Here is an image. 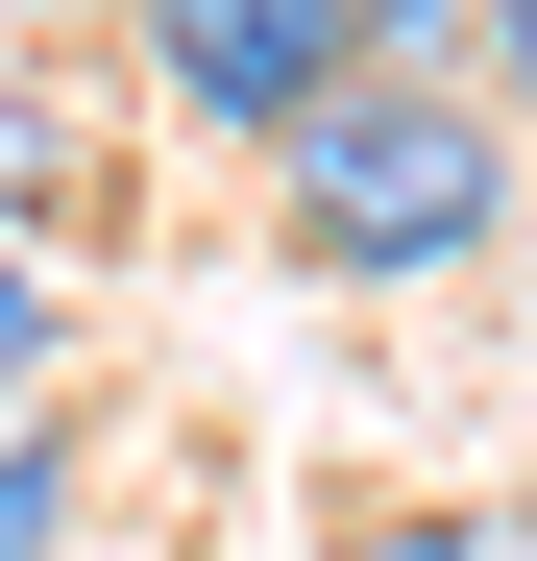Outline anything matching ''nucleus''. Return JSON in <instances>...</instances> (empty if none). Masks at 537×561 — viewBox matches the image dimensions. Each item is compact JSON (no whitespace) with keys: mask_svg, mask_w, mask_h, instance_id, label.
<instances>
[{"mask_svg":"<svg viewBox=\"0 0 537 561\" xmlns=\"http://www.w3.org/2000/svg\"><path fill=\"white\" fill-rule=\"evenodd\" d=\"M513 220V123L465 73H342V99L268 147V244L342 268V294H415V268H465Z\"/></svg>","mask_w":537,"mask_h":561,"instance_id":"obj_1","label":"nucleus"},{"mask_svg":"<svg viewBox=\"0 0 537 561\" xmlns=\"http://www.w3.org/2000/svg\"><path fill=\"white\" fill-rule=\"evenodd\" d=\"M123 73L220 147H294L342 73H367V0H123Z\"/></svg>","mask_w":537,"mask_h":561,"instance_id":"obj_2","label":"nucleus"},{"mask_svg":"<svg viewBox=\"0 0 537 561\" xmlns=\"http://www.w3.org/2000/svg\"><path fill=\"white\" fill-rule=\"evenodd\" d=\"M25 220H123V147L73 99H0V244H25Z\"/></svg>","mask_w":537,"mask_h":561,"instance_id":"obj_3","label":"nucleus"},{"mask_svg":"<svg viewBox=\"0 0 537 561\" xmlns=\"http://www.w3.org/2000/svg\"><path fill=\"white\" fill-rule=\"evenodd\" d=\"M0 561H73V415H0Z\"/></svg>","mask_w":537,"mask_h":561,"instance_id":"obj_4","label":"nucleus"},{"mask_svg":"<svg viewBox=\"0 0 537 561\" xmlns=\"http://www.w3.org/2000/svg\"><path fill=\"white\" fill-rule=\"evenodd\" d=\"M49 366H73V294H49V244H0V415H49Z\"/></svg>","mask_w":537,"mask_h":561,"instance_id":"obj_5","label":"nucleus"},{"mask_svg":"<svg viewBox=\"0 0 537 561\" xmlns=\"http://www.w3.org/2000/svg\"><path fill=\"white\" fill-rule=\"evenodd\" d=\"M465 25H489V73H465V99H489V123H537V0H465Z\"/></svg>","mask_w":537,"mask_h":561,"instance_id":"obj_6","label":"nucleus"},{"mask_svg":"<svg viewBox=\"0 0 537 561\" xmlns=\"http://www.w3.org/2000/svg\"><path fill=\"white\" fill-rule=\"evenodd\" d=\"M342 561H513V537H489V513H367Z\"/></svg>","mask_w":537,"mask_h":561,"instance_id":"obj_7","label":"nucleus"},{"mask_svg":"<svg viewBox=\"0 0 537 561\" xmlns=\"http://www.w3.org/2000/svg\"><path fill=\"white\" fill-rule=\"evenodd\" d=\"M465 49V0H367V73H439Z\"/></svg>","mask_w":537,"mask_h":561,"instance_id":"obj_8","label":"nucleus"}]
</instances>
